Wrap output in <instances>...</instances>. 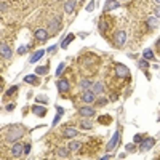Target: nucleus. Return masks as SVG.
I'll use <instances>...</instances> for the list:
<instances>
[{"label": "nucleus", "instance_id": "nucleus-1", "mask_svg": "<svg viewBox=\"0 0 160 160\" xmlns=\"http://www.w3.org/2000/svg\"><path fill=\"white\" fill-rule=\"evenodd\" d=\"M115 77L117 79H125V80H128L130 79V71H128V67L127 66H123V64H115Z\"/></svg>", "mask_w": 160, "mask_h": 160}, {"label": "nucleus", "instance_id": "nucleus-2", "mask_svg": "<svg viewBox=\"0 0 160 160\" xmlns=\"http://www.w3.org/2000/svg\"><path fill=\"white\" fill-rule=\"evenodd\" d=\"M125 42H127V34H125L123 30H119V32L114 35V45L117 48H122L125 45Z\"/></svg>", "mask_w": 160, "mask_h": 160}, {"label": "nucleus", "instance_id": "nucleus-3", "mask_svg": "<svg viewBox=\"0 0 160 160\" xmlns=\"http://www.w3.org/2000/svg\"><path fill=\"white\" fill-rule=\"evenodd\" d=\"M58 90H59L62 95H66L67 91H71V83H69V80L67 79L58 80Z\"/></svg>", "mask_w": 160, "mask_h": 160}, {"label": "nucleus", "instance_id": "nucleus-4", "mask_svg": "<svg viewBox=\"0 0 160 160\" xmlns=\"http://www.w3.org/2000/svg\"><path fill=\"white\" fill-rule=\"evenodd\" d=\"M21 135H22L21 127H19V128H11V131H10L8 135H7V141H8V143H13L14 139H18Z\"/></svg>", "mask_w": 160, "mask_h": 160}, {"label": "nucleus", "instance_id": "nucleus-5", "mask_svg": "<svg viewBox=\"0 0 160 160\" xmlns=\"http://www.w3.org/2000/svg\"><path fill=\"white\" fill-rule=\"evenodd\" d=\"M48 34L50 32L46 29H37L35 32H34V35H35V38L38 42H46L48 40Z\"/></svg>", "mask_w": 160, "mask_h": 160}, {"label": "nucleus", "instance_id": "nucleus-6", "mask_svg": "<svg viewBox=\"0 0 160 160\" xmlns=\"http://www.w3.org/2000/svg\"><path fill=\"white\" fill-rule=\"evenodd\" d=\"M111 22H107L106 21V18H103L99 21V32L103 34V35H107V30H111Z\"/></svg>", "mask_w": 160, "mask_h": 160}, {"label": "nucleus", "instance_id": "nucleus-7", "mask_svg": "<svg viewBox=\"0 0 160 160\" xmlns=\"http://www.w3.org/2000/svg\"><path fill=\"white\" fill-rule=\"evenodd\" d=\"M154 144H155V139L154 138H147V139H144V141H141V147H139V151L146 152L147 149H151Z\"/></svg>", "mask_w": 160, "mask_h": 160}, {"label": "nucleus", "instance_id": "nucleus-8", "mask_svg": "<svg viewBox=\"0 0 160 160\" xmlns=\"http://www.w3.org/2000/svg\"><path fill=\"white\" fill-rule=\"evenodd\" d=\"M119 138H120V131H115V133H114V136L111 138V141L107 143V151H112V149H115L117 143H119Z\"/></svg>", "mask_w": 160, "mask_h": 160}, {"label": "nucleus", "instance_id": "nucleus-9", "mask_svg": "<svg viewBox=\"0 0 160 160\" xmlns=\"http://www.w3.org/2000/svg\"><path fill=\"white\" fill-rule=\"evenodd\" d=\"M22 152H24V147H22L21 144H19V143L13 144V147H11V155H13V157H19Z\"/></svg>", "mask_w": 160, "mask_h": 160}, {"label": "nucleus", "instance_id": "nucleus-10", "mask_svg": "<svg viewBox=\"0 0 160 160\" xmlns=\"http://www.w3.org/2000/svg\"><path fill=\"white\" fill-rule=\"evenodd\" d=\"M119 7H120V3L117 2V0H109V2L106 3V7H104V13H109V11L119 8Z\"/></svg>", "mask_w": 160, "mask_h": 160}, {"label": "nucleus", "instance_id": "nucleus-11", "mask_svg": "<svg viewBox=\"0 0 160 160\" xmlns=\"http://www.w3.org/2000/svg\"><path fill=\"white\" fill-rule=\"evenodd\" d=\"M32 114H35L37 117H45L46 115V107L43 106H32Z\"/></svg>", "mask_w": 160, "mask_h": 160}, {"label": "nucleus", "instance_id": "nucleus-12", "mask_svg": "<svg viewBox=\"0 0 160 160\" xmlns=\"http://www.w3.org/2000/svg\"><path fill=\"white\" fill-rule=\"evenodd\" d=\"M79 114L82 117H93V115H96V112H95V109H91V107H82L79 111Z\"/></svg>", "mask_w": 160, "mask_h": 160}, {"label": "nucleus", "instance_id": "nucleus-13", "mask_svg": "<svg viewBox=\"0 0 160 160\" xmlns=\"http://www.w3.org/2000/svg\"><path fill=\"white\" fill-rule=\"evenodd\" d=\"M82 99H83L85 103H93V101H95V93L93 91H85L83 95H82Z\"/></svg>", "mask_w": 160, "mask_h": 160}, {"label": "nucleus", "instance_id": "nucleus-14", "mask_svg": "<svg viewBox=\"0 0 160 160\" xmlns=\"http://www.w3.org/2000/svg\"><path fill=\"white\" fill-rule=\"evenodd\" d=\"M74 8H75V0H67L64 5V11L66 13H72Z\"/></svg>", "mask_w": 160, "mask_h": 160}, {"label": "nucleus", "instance_id": "nucleus-15", "mask_svg": "<svg viewBox=\"0 0 160 160\" xmlns=\"http://www.w3.org/2000/svg\"><path fill=\"white\" fill-rule=\"evenodd\" d=\"M59 29H61V26H59V19H58V21H53L51 24H50V30H48V32L50 34H56V32H59Z\"/></svg>", "mask_w": 160, "mask_h": 160}, {"label": "nucleus", "instance_id": "nucleus-16", "mask_svg": "<svg viewBox=\"0 0 160 160\" xmlns=\"http://www.w3.org/2000/svg\"><path fill=\"white\" fill-rule=\"evenodd\" d=\"M74 38H75V35H74V34H67V35H66V38L62 40L61 46H62V48H67V45L71 43V42L74 40Z\"/></svg>", "mask_w": 160, "mask_h": 160}, {"label": "nucleus", "instance_id": "nucleus-17", "mask_svg": "<svg viewBox=\"0 0 160 160\" xmlns=\"http://www.w3.org/2000/svg\"><path fill=\"white\" fill-rule=\"evenodd\" d=\"M77 135H79V131H77V130H74V128H66V130H64V136H66V138H74V136H77Z\"/></svg>", "mask_w": 160, "mask_h": 160}, {"label": "nucleus", "instance_id": "nucleus-18", "mask_svg": "<svg viewBox=\"0 0 160 160\" xmlns=\"http://www.w3.org/2000/svg\"><path fill=\"white\" fill-rule=\"evenodd\" d=\"M82 146H83L82 141H71L69 143V151H77V149H80Z\"/></svg>", "mask_w": 160, "mask_h": 160}, {"label": "nucleus", "instance_id": "nucleus-19", "mask_svg": "<svg viewBox=\"0 0 160 160\" xmlns=\"http://www.w3.org/2000/svg\"><path fill=\"white\" fill-rule=\"evenodd\" d=\"M43 54H45L43 50H38V51H35V53L32 54V56H30V62H35V61H38L42 56H43Z\"/></svg>", "mask_w": 160, "mask_h": 160}, {"label": "nucleus", "instance_id": "nucleus-20", "mask_svg": "<svg viewBox=\"0 0 160 160\" xmlns=\"http://www.w3.org/2000/svg\"><path fill=\"white\" fill-rule=\"evenodd\" d=\"M2 56H3V58H10V56H11L10 46L7 45V43H2Z\"/></svg>", "mask_w": 160, "mask_h": 160}, {"label": "nucleus", "instance_id": "nucleus-21", "mask_svg": "<svg viewBox=\"0 0 160 160\" xmlns=\"http://www.w3.org/2000/svg\"><path fill=\"white\" fill-rule=\"evenodd\" d=\"M91 91L95 93V95H101V93H103V85L101 83H93L91 85Z\"/></svg>", "mask_w": 160, "mask_h": 160}, {"label": "nucleus", "instance_id": "nucleus-22", "mask_svg": "<svg viewBox=\"0 0 160 160\" xmlns=\"http://www.w3.org/2000/svg\"><path fill=\"white\" fill-rule=\"evenodd\" d=\"M98 122L103 123V125H109V123L112 122V117L111 115H101L99 119H98Z\"/></svg>", "mask_w": 160, "mask_h": 160}, {"label": "nucleus", "instance_id": "nucleus-23", "mask_svg": "<svg viewBox=\"0 0 160 160\" xmlns=\"http://www.w3.org/2000/svg\"><path fill=\"white\" fill-rule=\"evenodd\" d=\"M24 82L26 83H32V85H37L38 83V79L35 75H26L24 77Z\"/></svg>", "mask_w": 160, "mask_h": 160}, {"label": "nucleus", "instance_id": "nucleus-24", "mask_svg": "<svg viewBox=\"0 0 160 160\" xmlns=\"http://www.w3.org/2000/svg\"><path fill=\"white\" fill-rule=\"evenodd\" d=\"M80 127L83 128V130H91L93 125H91V122H90V120H82V122H80Z\"/></svg>", "mask_w": 160, "mask_h": 160}, {"label": "nucleus", "instance_id": "nucleus-25", "mask_svg": "<svg viewBox=\"0 0 160 160\" xmlns=\"http://www.w3.org/2000/svg\"><path fill=\"white\" fill-rule=\"evenodd\" d=\"M146 24L149 26V27H157V19H154V18H147V21H146Z\"/></svg>", "mask_w": 160, "mask_h": 160}, {"label": "nucleus", "instance_id": "nucleus-26", "mask_svg": "<svg viewBox=\"0 0 160 160\" xmlns=\"http://www.w3.org/2000/svg\"><path fill=\"white\" fill-rule=\"evenodd\" d=\"M18 90H19V88L16 87V85H14V87H11V88L8 90V91H7V93H5V98H8V96H13V95H14V93H16V91H18Z\"/></svg>", "mask_w": 160, "mask_h": 160}, {"label": "nucleus", "instance_id": "nucleus-27", "mask_svg": "<svg viewBox=\"0 0 160 160\" xmlns=\"http://www.w3.org/2000/svg\"><path fill=\"white\" fill-rule=\"evenodd\" d=\"M143 56H144V59H154V53H152L151 50H144Z\"/></svg>", "mask_w": 160, "mask_h": 160}, {"label": "nucleus", "instance_id": "nucleus-28", "mask_svg": "<svg viewBox=\"0 0 160 160\" xmlns=\"http://www.w3.org/2000/svg\"><path fill=\"white\" fill-rule=\"evenodd\" d=\"M35 101H37V103H42V104H46V103H48V98H46L45 95H40V96H37V98H35Z\"/></svg>", "mask_w": 160, "mask_h": 160}, {"label": "nucleus", "instance_id": "nucleus-29", "mask_svg": "<svg viewBox=\"0 0 160 160\" xmlns=\"http://www.w3.org/2000/svg\"><path fill=\"white\" fill-rule=\"evenodd\" d=\"M58 155H59V157H69V151L67 149H58Z\"/></svg>", "mask_w": 160, "mask_h": 160}, {"label": "nucleus", "instance_id": "nucleus-30", "mask_svg": "<svg viewBox=\"0 0 160 160\" xmlns=\"http://www.w3.org/2000/svg\"><path fill=\"white\" fill-rule=\"evenodd\" d=\"M37 74H46L48 72V66H40V67H37Z\"/></svg>", "mask_w": 160, "mask_h": 160}, {"label": "nucleus", "instance_id": "nucleus-31", "mask_svg": "<svg viewBox=\"0 0 160 160\" xmlns=\"http://www.w3.org/2000/svg\"><path fill=\"white\" fill-rule=\"evenodd\" d=\"M139 67H141V69H147V67H149L147 59H141V61H139Z\"/></svg>", "mask_w": 160, "mask_h": 160}, {"label": "nucleus", "instance_id": "nucleus-32", "mask_svg": "<svg viewBox=\"0 0 160 160\" xmlns=\"http://www.w3.org/2000/svg\"><path fill=\"white\" fill-rule=\"evenodd\" d=\"M64 67H66L64 62H61V64L58 66V69H56V77H59V75H61V72H62V69H64Z\"/></svg>", "mask_w": 160, "mask_h": 160}, {"label": "nucleus", "instance_id": "nucleus-33", "mask_svg": "<svg viewBox=\"0 0 160 160\" xmlns=\"http://www.w3.org/2000/svg\"><path fill=\"white\" fill-rule=\"evenodd\" d=\"M90 85H91V82H90V80H82V82H80V88H83V90L88 88Z\"/></svg>", "mask_w": 160, "mask_h": 160}, {"label": "nucleus", "instance_id": "nucleus-34", "mask_svg": "<svg viewBox=\"0 0 160 160\" xmlns=\"http://www.w3.org/2000/svg\"><path fill=\"white\" fill-rule=\"evenodd\" d=\"M133 141H135V144H136V143H141V141H143V135H135Z\"/></svg>", "mask_w": 160, "mask_h": 160}, {"label": "nucleus", "instance_id": "nucleus-35", "mask_svg": "<svg viewBox=\"0 0 160 160\" xmlns=\"http://www.w3.org/2000/svg\"><path fill=\"white\" fill-rule=\"evenodd\" d=\"M106 104H107V99H104V98L98 101V106H99V107H103V106H106Z\"/></svg>", "mask_w": 160, "mask_h": 160}, {"label": "nucleus", "instance_id": "nucleus-36", "mask_svg": "<svg viewBox=\"0 0 160 160\" xmlns=\"http://www.w3.org/2000/svg\"><path fill=\"white\" fill-rule=\"evenodd\" d=\"M26 50H27V46H19V48H18V53H19V54H24Z\"/></svg>", "mask_w": 160, "mask_h": 160}, {"label": "nucleus", "instance_id": "nucleus-37", "mask_svg": "<svg viewBox=\"0 0 160 160\" xmlns=\"http://www.w3.org/2000/svg\"><path fill=\"white\" fill-rule=\"evenodd\" d=\"M93 8H95V2H90L88 7H87V11H91Z\"/></svg>", "mask_w": 160, "mask_h": 160}, {"label": "nucleus", "instance_id": "nucleus-38", "mask_svg": "<svg viewBox=\"0 0 160 160\" xmlns=\"http://www.w3.org/2000/svg\"><path fill=\"white\" fill-rule=\"evenodd\" d=\"M56 50H58V45H53V46H50V48H48V53H54Z\"/></svg>", "mask_w": 160, "mask_h": 160}, {"label": "nucleus", "instance_id": "nucleus-39", "mask_svg": "<svg viewBox=\"0 0 160 160\" xmlns=\"http://www.w3.org/2000/svg\"><path fill=\"white\" fill-rule=\"evenodd\" d=\"M30 152V144H26L24 146V154H29Z\"/></svg>", "mask_w": 160, "mask_h": 160}, {"label": "nucleus", "instance_id": "nucleus-40", "mask_svg": "<svg viewBox=\"0 0 160 160\" xmlns=\"http://www.w3.org/2000/svg\"><path fill=\"white\" fill-rule=\"evenodd\" d=\"M59 119H61V114L54 117V120H53V125H58V122H59Z\"/></svg>", "mask_w": 160, "mask_h": 160}, {"label": "nucleus", "instance_id": "nucleus-41", "mask_svg": "<svg viewBox=\"0 0 160 160\" xmlns=\"http://www.w3.org/2000/svg\"><path fill=\"white\" fill-rule=\"evenodd\" d=\"M154 13L157 14V16L160 18V7H155V10H154Z\"/></svg>", "mask_w": 160, "mask_h": 160}, {"label": "nucleus", "instance_id": "nucleus-42", "mask_svg": "<svg viewBox=\"0 0 160 160\" xmlns=\"http://www.w3.org/2000/svg\"><path fill=\"white\" fill-rule=\"evenodd\" d=\"M135 149V144H127V151H133Z\"/></svg>", "mask_w": 160, "mask_h": 160}, {"label": "nucleus", "instance_id": "nucleus-43", "mask_svg": "<svg viewBox=\"0 0 160 160\" xmlns=\"http://www.w3.org/2000/svg\"><path fill=\"white\" fill-rule=\"evenodd\" d=\"M7 11V5H5V2H2V13H5Z\"/></svg>", "mask_w": 160, "mask_h": 160}, {"label": "nucleus", "instance_id": "nucleus-44", "mask_svg": "<svg viewBox=\"0 0 160 160\" xmlns=\"http://www.w3.org/2000/svg\"><path fill=\"white\" fill-rule=\"evenodd\" d=\"M13 109H14L13 104H8V106H7V111H13Z\"/></svg>", "mask_w": 160, "mask_h": 160}, {"label": "nucleus", "instance_id": "nucleus-45", "mask_svg": "<svg viewBox=\"0 0 160 160\" xmlns=\"http://www.w3.org/2000/svg\"><path fill=\"white\" fill-rule=\"evenodd\" d=\"M157 48H159V50H160V40H159V42H157Z\"/></svg>", "mask_w": 160, "mask_h": 160}, {"label": "nucleus", "instance_id": "nucleus-46", "mask_svg": "<svg viewBox=\"0 0 160 160\" xmlns=\"http://www.w3.org/2000/svg\"><path fill=\"white\" fill-rule=\"evenodd\" d=\"M155 2H157V3H159V5H160V0H155Z\"/></svg>", "mask_w": 160, "mask_h": 160}, {"label": "nucleus", "instance_id": "nucleus-47", "mask_svg": "<svg viewBox=\"0 0 160 160\" xmlns=\"http://www.w3.org/2000/svg\"><path fill=\"white\" fill-rule=\"evenodd\" d=\"M123 2H127V0H123Z\"/></svg>", "mask_w": 160, "mask_h": 160}, {"label": "nucleus", "instance_id": "nucleus-48", "mask_svg": "<svg viewBox=\"0 0 160 160\" xmlns=\"http://www.w3.org/2000/svg\"><path fill=\"white\" fill-rule=\"evenodd\" d=\"M58 2H59V0H58Z\"/></svg>", "mask_w": 160, "mask_h": 160}]
</instances>
